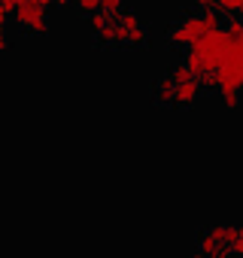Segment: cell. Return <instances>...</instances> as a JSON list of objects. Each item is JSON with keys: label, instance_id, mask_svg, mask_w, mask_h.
<instances>
[{"label": "cell", "instance_id": "cell-10", "mask_svg": "<svg viewBox=\"0 0 243 258\" xmlns=\"http://www.w3.org/2000/svg\"><path fill=\"white\" fill-rule=\"evenodd\" d=\"M216 94H219V100H222L225 109H237L240 100H243V91L240 88H216Z\"/></svg>", "mask_w": 243, "mask_h": 258}, {"label": "cell", "instance_id": "cell-6", "mask_svg": "<svg viewBox=\"0 0 243 258\" xmlns=\"http://www.w3.org/2000/svg\"><path fill=\"white\" fill-rule=\"evenodd\" d=\"M13 19L22 31L34 34V37H43L49 31V7L43 4H34V0H22V4L13 10Z\"/></svg>", "mask_w": 243, "mask_h": 258}, {"label": "cell", "instance_id": "cell-16", "mask_svg": "<svg viewBox=\"0 0 243 258\" xmlns=\"http://www.w3.org/2000/svg\"><path fill=\"white\" fill-rule=\"evenodd\" d=\"M195 4H198V10H216L213 0H195Z\"/></svg>", "mask_w": 243, "mask_h": 258}, {"label": "cell", "instance_id": "cell-11", "mask_svg": "<svg viewBox=\"0 0 243 258\" xmlns=\"http://www.w3.org/2000/svg\"><path fill=\"white\" fill-rule=\"evenodd\" d=\"M213 7L225 16H240V7H243V0H213Z\"/></svg>", "mask_w": 243, "mask_h": 258}, {"label": "cell", "instance_id": "cell-7", "mask_svg": "<svg viewBox=\"0 0 243 258\" xmlns=\"http://www.w3.org/2000/svg\"><path fill=\"white\" fill-rule=\"evenodd\" d=\"M115 25H118V37H122V46L128 49H143L149 43V34L140 22V16L134 10H118L115 13Z\"/></svg>", "mask_w": 243, "mask_h": 258}, {"label": "cell", "instance_id": "cell-3", "mask_svg": "<svg viewBox=\"0 0 243 258\" xmlns=\"http://www.w3.org/2000/svg\"><path fill=\"white\" fill-rule=\"evenodd\" d=\"M210 88H240L243 91V43L231 40L219 70L210 79Z\"/></svg>", "mask_w": 243, "mask_h": 258}, {"label": "cell", "instance_id": "cell-1", "mask_svg": "<svg viewBox=\"0 0 243 258\" xmlns=\"http://www.w3.org/2000/svg\"><path fill=\"white\" fill-rule=\"evenodd\" d=\"M228 46H231V37L225 28H213L204 37H198L192 46H186V67L204 82V88H210V79L219 70Z\"/></svg>", "mask_w": 243, "mask_h": 258}, {"label": "cell", "instance_id": "cell-9", "mask_svg": "<svg viewBox=\"0 0 243 258\" xmlns=\"http://www.w3.org/2000/svg\"><path fill=\"white\" fill-rule=\"evenodd\" d=\"M94 37H97V43H100V46H112V49H115V46H122V37H118L115 16H112V19H109V22H106V25H103V28H100Z\"/></svg>", "mask_w": 243, "mask_h": 258}, {"label": "cell", "instance_id": "cell-2", "mask_svg": "<svg viewBox=\"0 0 243 258\" xmlns=\"http://www.w3.org/2000/svg\"><path fill=\"white\" fill-rule=\"evenodd\" d=\"M213 28H222L216 10H198V13H189V16H183V19L167 31V43H170L173 49H186V46H192L198 37H204V34L213 31Z\"/></svg>", "mask_w": 243, "mask_h": 258}, {"label": "cell", "instance_id": "cell-18", "mask_svg": "<svg viewBox=\"0 0 243 258\" xmlns=\"http://www.w3.org/2000/svg\"><path fill=\"white\" fill-rule=\"evenodd\" d=\"M240 43H243V37H240Z\"/></svg>", "mask_w": 243, "mask_h": 258}, {"label": "cell", "instance_id": "cell-15", "mask_svg": "<svg viewBox=\"0 0 243 258\" xmlns=\"http://www.w3.org/2000/svg\"><path fill=\"white\" fill-rule=\"evenodd\" d=\"M10 52V37H7V28H0V55Z\"/></svg>", "mask_w": 243, "mask_h": 258}, {"label": "cell", "instance_id": "cell-8", "mask_svg": "<svg viewBox=\"0 0 243 258\" xmlns=\"http://www.w3.org/2000/svg\"><path fill=\"white\" fill-rule=\"evenodd\" d=\"M173 100H176V85H173V79H170V73H167V76H161V79L152 82V103H158V106H173Z\"/></svg>", "mask_w": 243, "mask_h": 258}, {"label": "cell", "instance_id": "cell-13", "mask_svg": "<svg viewBox=\"0 0 243 258\" xmlns=\"http://www.w3.org/2000/svg\"><path fill=\"white\" fill-rule=\"evenodd\" d=\"M231 255H243V225L234 228V240H231Z\"/></svg>", "mask_w": 243, "mask_h": 258}, {"label": "cell", "instance_id": "cell-17", "mask_svg": "<svg viewBox=\"0 0 243 258\" xmlns=\"http://www.w3.org/2000/svg\"><path fill=\"white\" fill-rule=\"evenodd\" d=\"M240 16H243V7H240Z\"/></svg>", "mask_w": 243, "mask_h": 258}, {"label": "cell", "instance_id": "cell-4", "mask_svg": "<svg viewBox=\"0 0 243 258\" xmlns=\"http://www.w3.org/2000/svg\"><path fill=\"white\" fill-rule=\"evenodd\" d=\"M234 228H237V225H210V228H204V231L198 234V252H201V255H213V258L231 255Z\"/></svg>", "mask_w": 243, "mask_h": 258}, {"label": "cell", "instance_id": "cell-14", "mask_svg": "<svg viewBox=\"0 0 243 258\" xmlns=\"http://www.w3.org/2000/svg\"><path fill=\"white\" fill-rule=\"evenodd\" d=\"M100 10H106V13H118V10H125V0H100Z\"/></svg>", "mask_w": 243, "mask_h": 258}, {"label": "cell", "instance_id": "cell-5", "mask_svg": "<svg viewBox=\"0 0 243 258\" xmlns=\"http://www.w3.org/2000/svg\"><path fill=\"white\" fill-rule=\"evenodd\" d=\"M170 79H173V85H176V100H173V106H195V103L201 100L204 82L186 67V61L170 70Z\"/></svg>", "mask_w": 243, "mask_h": 258}, {"label": "cell", "instance_id": "cell-12", "mask_svg": "<svg viewBox=\"0 0 243 258\" xmlns=\"http://www.w3.org/2000/svg\"><path fill=\"white\" fill-rule=\"evenodd\" d=\"M70 4H73V10L79 16H91V13L100 10V0H70Z\"/></svg>", "mask_w": 243, "mask_h": 258}]
</instances>
